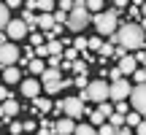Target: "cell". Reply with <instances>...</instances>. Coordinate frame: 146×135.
<instances>
[{
    "label": "cell",
    "instance_id": "6da1fadb",
    "mask_svg": "<svg viewBox=\"0 0 146 135\" xmlns=\"http://www.w3.org/2000/svg\"><path fill=\"white\" fill-rule=\"evenodd\" d=\"M143 41H146V32H143V27L141 24H122L119 30H116V35H114V43H119L122 49H141L143 46Z\"/></svg>",
    "mask_w": 146,
    "mask_h": 135
},
{
    "label": "cell",
    "instance_id": "7a4b0ae2",
    "mask_svg": "<svg viewBox=\"0 0 146 135\" xmlns=\"http://www.w3.org/2000/svg\"><path fill=\"white\" fill-rule=\"evenodd\" d=\"M116 14H119V11H100V14L92 16V24H95V30H98L100 38H103V35H111V38H114L116 35V30H119Z\"/></svg>",
    "mask_w": 146,
    "mask_h": 135
},
{
    "label": "cell",
    "instance_id": "3957f363",
    "mask_svg": "<svg viewBox=\"0 0 146 135\" xmlns=\"http://www.w3.org/2000/svg\"><path fill=\"white\" fill-rule=\"evenodd\" d=\"M81 100H92V103H108L111 100V84H106L103 78L89 81V87L84 89V95H78Z\"/></svg>",
    "mask_w": 146,
    "mask_h": 135
},
{
    "label": "cell",
    "instance_id": "277c9868",
    "mask_svg": "<svg viewBox=\"0 0 146 135\" xmlns=\"http://www.w3.org/2000/svg\"><path fill=\"white\" fill-rule=\"evenodd\" d=\"M89 22H92V16H89V11H87V3H84V0L73 3V11L68 14V22H65V24H68L73 32H81Z\"/></svg>",
    "mask_w": 146,
    "mask_h": 135
},
{
    "label": "cell",
    "instance_id": "5b68a950",
    "mask_svg": "<svg viewBox=\"0 0 146 135\" xmlns=\"http://www.w3.org/2000/svg\"><path fill=\"white\" fill-rule=\"evenodd\" d=\"M41 81H43V89H46L49 95H57L60 89H65L62 87V73H60V68H46V73L41 76Z\"/></svg>",
    "mask_w": 146,
    "mask_h": 135
},
{
    "label": "cell",
    "instance_id": "8992f818",
    "mask_svg": "<svg viewBox=\"0 0 146 135\" xmlns=\"http://www.w3.org/2000/svg\"><path fill=\"white\" fill-rule=\"evenodd\" d=\"M19 60H22V54H19V46L16 43H3L0 46V65L3 68H16Z\"/></svg>",
    "mask_w": 146,
    "mask_h": 135
},
{
    "label": "cell",
    "instance_id": "52a82bcc",
    "mask_svg": "<svg viewBox=\"0 0 146 135\" xmlns=\"http://www.w3.org/2000/svg\"><path fill=\"white\" fill-rule=\"evenodd\" d=\"M133 95V84L127 78H119V81H111V100L114 103H122Z\"/></svg>",
    "mask_w": 146,
    "mask_h": 135
},
{
    "label": "cell",
    "instance_id": "ba28073f",
    "mask_svg": "<svg viewBox=\"0 0 146 135\" xmlns=\"http://www.w3.org/2000/svg\"><path fill=\"white\" fill-rule=\"evenodd\" d=\"M60 111H65L68 119H78L84 114V100L81 97H65V100H60Z\"/></svg>",
    "mask_w": 146,
    "mask_h": 135
},
{
    "label": "cell",
    "instance_id": "9c48e42d",
    "mask_svg": "<svg viewBox=\"0 0 146 135\" xmlns=\"http://www.w3.org/2000/svg\"><path fill=\"white\" fill-rule=\"evenodd\" d=\"M5 35L11 38V43L14 41H25V38H30V27H27L22 19H11V24L5 27Z\"/></svg>",
    "mask_w": 146,
    "mask_h": 135
},
{
    "label": "cell",
    "instance_id": "30bf717a",
    "mask_svg": "<svg viewBox=\"0 0 146 135\" xmlns=\"http://www.w3.org/2000/svg\"><path fill=\"white\" fill-rule=\"evenodd\" d=\"M130 103H133V111H135V114L146 116V84H135V87H133Z\"/></svg>",
    "mask_w": 146,
    "mask_h": 135
},
{
    "label": "cell",
    "instance_id": "8fae6325",
    "mask_svg": "<svg viewBox=\"0 0 146 135\" xmlns=\"http://www.w3.org/2000/svg\"><path fill=\"white\" fill-rule=\"evenodd\" d=\"M119 70H122V76H133V73L138 70V62H135V54H125V57L119 60Z\"/></svg>",
    "mask_w": 146,
    "mask_h": 135
},
{
    "label": "cell",
    "instance_id": "7c38bea8",
    "mask_svg": "<svg viewBox=\"0 0 146 135\" xmlns=\"http://www.w3.org/2000/svg\"><path fill=\"white\" fill-rule=\"evenodd\" d=\"M22 95H25V97H33V100H35L38 95H41V84H38L35 78H25V81H22Z\"/></svg>",
    "mask_w": 146,
    "mask_h": 135
},
{
    "label": "cell",
    "instance_id": "4fadbf2b",
    "mask_svg": "<svg viewBox=\"0 0 146 135\" xmlns=\"http://www.w3.org/2000/svg\"><path fill=\"white\" fill-rule=\"evenodd\" d=\"M54 132H57V135L76 132V122H73V119H57V122H54Z\"/></svg>",
    "mask_w": 146,
    "mask_h": 135
},
{
    "label": "cell",
    "instance_id": "5bb4252c",
    "mask_svg": "<svg viewBox=\"0 0 146 135\" xmlns=\"http://www.w3.org/2000/svg\"><path fill=\"white\" fill-rule=\"evenodd\" d=\"M0 114H3L5 119H11V116H16V114H19V103H16L14 97H8V100H5L3 105H0Z\"/></svg>",
    "mask_w": 146,
    "mask_h": 135
},
{
    "label": "cell",
    "instance_id": "9a60e30c",
    "mask_svg": "<svg viewBox=\"0 0 146 135\" xmlns=\"http://www.w3.org/2000/svg\"><path fill=\"white\" fill-rule=\"evenodd\" d=\"M35 24L41 27V30H43V35H46V32H52V30H54V24H57V22H54V14H41Z\"/></svg>",
    "mask_w": 146,
    "mask_h": 135
},
{
    "label": "cell",
    "instance_id": "2e32d148",
    "mask_svg": "<svg viewBox=\"0 0 146 135\" xmlns=\"http://www.w3.org/2000/svg\"><path fill=\"white\" fill-rule=\"evenodd\" d=\"M8 24H11V11L5 3H0V30H5Z\"/></svg>",
    "mask_w": 146,
    "mask_h": 135
},
{
    "label": "cell",
    "instance_id": "e0dca14e",
    "mask_svg": "<svg viewBox=\"0 0 146 135\" xmlns=\"http://www.w3.org/2000/svg\"><path fill=\"white\" fill-rule=\"evenodd\" d=\"M46 49H49V57H62V41H49Z\"/></svg>",
    "mask_w": 146,
    "mask_h": 135
},
{
    "label": "cell",
    "instance_id": "ac0fdd59",
    "mask_svg": "<svg viewBox=\"0 0 146 135\" xmlns=\"http://www.w3.org/2000/svg\"><path fill=\"white\" fill-rule=\"evenodd\" d=\"M3 81L5 84H16L19 81V70H16V68H5L3 70Z\"/></svg>",
    "mask_w": 146,
    "mask_h": 135
},
{
    "label": "cell",
    "instance_id": "d6986e66",
    "mask_svg": "<svg viewBox=\"0 0 146 135\" xmlns=\"http://www.w3.org/2000/svg\"><path fill=\"white\" fill-rule=\"evenodd\" d=\"M30 73H33V76H43V73H46V65H43V60H33V62H30Z\"/></svg>",
    "mask_w": 146,
    "mask_h": 135
},
{
    "label": "cell",
    "instance_id": "ffe728a7",
    "mask_svg": "<svg viewBox=\"0 0 146 135\" xmlns=\"http://www.w3.org/2000/svg\"><path fill=\"white\" fill-rule=\"evenodd\" d=\"M35 108L41 111V114H46V111H52V100L49 97H35Z\"/></svg>",
    "mask_w": 146,
    "mask_h": 135
},
{
    "label": "cell",
    "instance_id": "44dd1931",
    "mask_svg": "<svg viewBox=\"0 0 146 135\" xmlns=\"http://www.w3.org/2000/svg\"><path fill=\"white\" fill-rule=\"evenodd\" d=\"M108 124L119 130V127H125V124H127V119H125V114H116V111H114V116L108 119Z\"/></svg>",
    "mask_w": 146,
    "mask_h": 135
},
{
    "label": "cell",
    "instance_id": "7402d4cb",
    "mask_svg": "<svg viewBox=\"0 0 146 135\" xmlns=\"http://www.w3.org/2000/svg\"><path fill=\"white\" fill-rule=\"evenodd\" d=\"M87 49H92V52H100V49H103V38H100V35L89 38V41H87Z\"/></svg>",
    "mask_w": 146,
    "mask_h": 135
},
{
    "label": "cell",
    "instance_id": "603a6c76",
    "mask_svg": "<svg viewBox=\"0 0 146 135\" xmlns=\"http://www.w3.org/2000/svg\"><path fill=\"white\" fill-rule=\"evenodd\" d=\"M125 119H127V127H138V124L143 122V119H141V114H135V111H133V114H127Z\"/></svg>",
    "mask_w": 146,
    "mask_h": 135
},
{
    "label": "cell",
    "instance_id": "cb8c5ba5",
    "mask_svg": "<svg viewBox=\"0 0 146 135\" xmlns=\"http://www.w3.org/2000/svg\"><path fill=\"white\" fill-rule=\"evenodd\" d=\"M73 73H78V76H89V68H87V62H73Z\"/></svg>",
    "mask_w": 146,
    "mask_h": 135
},
{
    "label": "cell",
    "instance_id": "d4e9b609",
    "mask_svg": "<svg viewBox=\"0 0 146 135\" xmlns=\"http://www.w3.org/2000/svg\"><path fill=\"white\" fill-rule=\"evenodd\" d=\"M76 135H98V130L92 124H81V127H76Z\"/></svg>",
    "mask_w": 146,
    "mask_h": 135
},
{
    "label": "cell",
    "instance_id": "484cf974",
    "mask_svg": "<svg viewBox=\"0 0 146 135\" xmlns=\"http://www.w3.org/2000/svg\"><path fill=\"white\" fill-rule=\"evenodd\" d=\"M100 60H108V57H114V46H111V43H103V49H100Z\"/></svg>",
    "mask_w": 146,
    "mask_h": 135
},
{
    "label": "cell",
    "instance_id": "4316f807",
    "mask_svg": "<svg viewBox=\"0 0 146 135\" xmlns=\"http://www.w3.org/2000/svg\"><path fill=\"white\" fill-rule=\"evenodd\" d=\"M103 8H106L103 0H89V3H87V11H98V14H100Z\"/></svg>",
    "mask_w": 146,
    "mask_h": 135
},
{
    "label": "cell",
    "instance_id": "83f0119b",
    "mask_svg": "<svg viewBox=\"0 0 146 135\" xmlns=\"http://www.w3.org/2000/svg\"><path fill=\"white\" fill-rule=\"evenodd\" d=\"M98 111H100V114L106 116V119H111V116H114V111H116V108H111L108 103H100V108H98Z\"/></svg>",
    "mask_w": 146,
    "mask_h": 135
},
{
    "label": "cell",
    "instance_id": "f1b7e54d",
    "mask_svg": "<svg viewBox=\"0 0 146 135\" xmlns=\"http://www.w3.org/2000/svg\"><path fill=\"white\" fill-rule=\"evenodd\" d=\"M98 135H116V127H111L108 122H106V124H100V130H98Z\"/></svg>",
    "mask_w": 146,
    "mask_h": 135
},
{
    "label": "cell",
    "instance_id": "f546056e",
    "mask_svg": "<svg viewBox=\"0 0 146 135\" xmlns=\"http://www.w3.org/2000/svg\"><path fill=\"white\" fill-rule=\"evenodd\" d=\"M38 8H41V14H52L54 3H52V0H41V3H38Z\"/></svg>",
    "mask_w": 146,
    "mask_h": 135
},
{
    "label": "cell",
    "instance_id": "4dcf8cb0",
    "mask_svg": "<svg viewBox=\"0 0 146 135\" xmlns=\"http://www.w3.org/2000/svg\"><path fill=\"white\" fill-rule=\"evenodd\" d=\"M30 43H33V46H43V35H41V32H30Z\"/></svg>",
    "mask_w": 146,
    "mask_h": 135
},
{
    "label": "cell",
    "instance_id": "1f68e13d",
    "mask_svg": "<svg viewBox=\"0 0 146 135\" xmlns=\"http://www.w3.org/2000/svg\"><path fill=\"white\" fill-rule=\"evenodd\" d=\"M62 54H65V62H76V57H78V52H76L73 46H70V49H65Z\"/></svg>",
    "mask_w": 146,
    "mask_h": 135
},
{
    "label": "cell",
    "instance_id": "d6a6232c",
    "mask_svg": "<svg viewBox=\"0 0 146 135\" xmlns=\"http://www.w3.org/2000/svg\"><path fill=\"white\" fill-rule=\"evenodd\" d=\"M73 49H76V52H84V49H87V41H84V38H76V41H73Z\"/></svg>",
    "mask_w": 146,
    "mask_h": 135
},
{
    "label": "cell",
    "instance_id": "836d02e7",
    "mask_svg": "<svg viewBox=\"0 0 146 135\" xmlns=\"http://www.w3.org/2000/svg\"><path fill=\"white\" fill-rule=\"evenodd\" d=\"M73 84H76V87H89V78L87 76H76V78H73Z\"/></svg>",
    "mask_w": 146,
    "mask_h": 135
},
{
    "label": "cell",
    "instance_id": "e575fe53",
    "mask_svg": "<svg viewBox=\"0 0 146 135\" xmlns=\"http://www.w3.org/2000/svg\"><path fill=\"white\" fill-rule=\"evenodd\" d=\"M92 124H106V116L100 114V111H95V114H92Z\"/></svg>",
    "mask_w": 146,
    "mask_h": 135
},
{
    "label": "cell",
    "instance_id": "d590c367",
    "mask_svg": "<svg viewBox=\"0 0 146 135\" xmlns=\"http://www.w3.org/2000/svg\"><path fill=\"white\" fill-rule=\"evenodd\" d=\"M133 78H135L138 84H146V70H135V73H133Z\"/></svg>",
    "mask_w": 146,
    "mask_h": 135
},
{
    "label": "cell",
    "instance_id": "8d00e7d4",
    "mask_svg": "<svg viewBox=\"0 0 146 135\" xmlns=\"http://www.w3.org/2000/svg\"><path fill=\"white\" fill-rule=\"evenodd\" d=\"M25 130V124H19V122H11V135H19Z\"/></svg>",
    "mask_w": 146,
    "mask_h": 135
},
{
    "label": "cell",
    "instance_id": "74e56055",
    "mask_svg": "<svg viewBox=\"0 0 146 135\" xmlns=\"http://www.w3.org/2000/svg\"><path fill=\"white\" fill-rule=\"evenodd\" d=\"M60 11H62V14L65 11H73V3L70 0H60Z\"/></svg>",
    "mask_w": 146,
    "mask_h": 135
},
{
    "label": "cell",
    "instance_id": "f35d334b",
    "mask_svg": "<svg viewBox=\"0 0 146 135\" xmlns=\"http://www.w3.org/2000/svg\"><path fill=\"white\" fill-rule=\"evenodd\" d=\"M54 22H57V24H62V22H68V14H62V11H57V14H54Z\"/></svg>",
    "mask_w": 146,
    "mask_h": 135
},
{
    "label": "cell",
    "instance_id": "ab89813d",
    "mask_svg": "<svg viewBox=\"0 0 146 135\" xmlns=\"http://www.w3.org/2000/svg\"><path fill=\"white\" fill-rule=\"evenodd\" d=\"M108 76H111V81H119V78H122V70H119V68H114V70H108Z\"/></svg>",
    "mask_w": 146,
    "mask_h": 135
},
{
    "label": "cell",
    "instance_id": "60d3db41",
    "mask_svg": "<svg viewBox=\"0 0 146 135\" xmlns=\"http://www.w3.org/2000/svg\"><path fill=\"white\" fill-rule=\"evenodd\" d=\"M35 54L43 60V57H49V49H46V46H38V49H35Z\"/></svg>",
    "mask_w": 146,
    "mask_h": 135
},
{
    "label": "cell",
    "instance_id": "b9f144b4",
    "mask_svg": "<svg viewBox=\"0 0 146 135\" xmlns=\"http://www.w3.org/2000/svg\"><path fill=\"white\" fill-rule=\"evenodd\" d=\"M125 111H127V103H125V100H122V103H116V114H125ZM127 116V114H125Z\"/></svg>",
    "mask_w": 146,
    "mask_h": 135
},
{
    "label": "cell",
    "instance_id": "7bdbcfd3",
    "mask_svg": "<svg viewBox=\"0 0 146 135\" xmlns=\"http://www.w3.org/2000/svg\"><path fill=\"white\" fill-rule=\"evenodd\" d=\"M135 132H138V135H146V119H143V122H141V124H138V127H135Z\"/></svg>",
    "mask_w": 146,
    "mask_h": 135
},
{
    "label": "cell",
    "instance_id": "ee69618b",
    "mask_svg": "<svg viewBox=\"0 0 146 135\" xmlns=\"http://www.w3.org/2000/svg\"><path fill=\"white\" fill-rule=\"evenodd\" d=\"M11 97V95H8V89H5V87H0V100H3V103H5V100H8Z\"/></svg>",
    "mask_w": 146,
    "mask_h": 135
},
{
    "label": "cell",
    "instance_id": "f6af8a7d",
    "mask_svg": "<svg viewBox=\"0 0 146 135\" xmlns=\"http://www.w3.org/2000/svg\"><path fill=\"white\" fill-rule=\"evenodd\" d=\"M116 135H133V132H130V127L125 124V127H119V130H116Z\"/></svg>",
    "mask_w": 146,
    "mask_h": 135
},
{
    "label": "cell",
    "instance_id": "bcb514c9",
    "mask_svg": "<svg viewBox=\"0 0 146 135\" xmlns=\"http://www.w3.org/2000/svg\"><path fill=\"white\" fill-rule=\"evenodd\" d=\"M125 54H127V52H125V49H122V46H119V49H114V57H119V60H122V57H125Z\"/></svg>",
    "mask_w": 146,
    "mask_h": 135
},
{
    "label": "cell",
    "instance_id": "7dc6e473",
    "mask_svg": "<svg viewBox=\"0 0 146 135\" xmlns=\"http://www.w3.org/2000/svg\"><path fill=\"white\" fill-rule=\"evenodd\" d=\"M135 62H146V54H135Z\"/></svg>",
    "mask_w": 146,
    "mask_h": 135
},
{
    "label": "cell",
    "instance_id": "c3c4849f",
    "mask_svg": "<svg viewBox=\"0 0 146 135\" xmlns=\"http://www.w3.org/2000/svg\"><path fill=\"white\" fill-rule=\"evenodd\" d=\"M141 14H146V3H141Z\"/></svg>",
    "mask_w": 146,
    "mask_h": 135
},
{
    "label": "cell",
    "instance_id": "681fc988",
    "mask_svg": "<svg viewBox=\"0 0 146 135\" xmlns=\"http://www.w3.org/2000/svg\"><path fill=\"white\" fill-rule=\"evenodd\" d=\"M141 27H143V32H146V19H143V24H141Z\"/></svg>",
    "mask_w": 146,
    "mask_h": 135
},
{
    "label": "cell",
    "instance_id": "f907efd6",
    "mask_svg": "<svg viewBox=\"0 0 146 135\" xmlns=\"http://www.w3.org/2000/svg\"><path fill=\"white\" fill-rule=\"evenodd\" d=\"M143 70H146V68H143Z\"/></svg>",
    "mask_w": 146,
    "mask_h": 135
}]
</instances>
